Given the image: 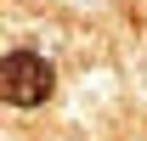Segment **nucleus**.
<instances>
[{
	"mask_svg": "<svg viewBox=\"0 0 147 141\" xmlns=\"http://www.w3.org/2000/svg\"><path fill=\"white\" fill-rule=\"evenodd\" d=\"M51 90H57V73L45 56H34V51L0 56V102L6 107H40Z\"/></svg>",
	"mask_w": 147,
	"mask_h": 141,
	"instance_id": "nucleus-1",
	"label": "nucleus"
}]
</instances>
